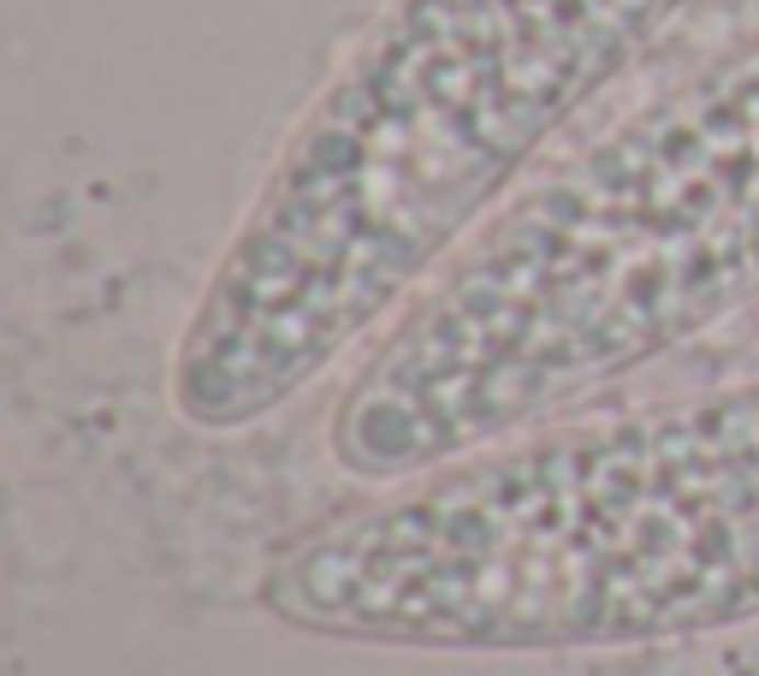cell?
Segmentation results:
<instances>
[{
    "label": "cell",
    "instance_id": "1",
    "mask_svg": "<svg viewBox=\"0 0 759 676\" xmlns=\"http://www.w3.org/2000/svg\"><path fill=\"white\" fill-rule=\"evenodd\" d=\"M700 0H386L285 137L167 369L184 428L309 392Z\"/></svg>",
    "mask_w": 759,
    "mask_h": 676
},
{
    "label": "cell",
    "instance_id": "2",
    "mask_svg": "<svg viewBox=\"0 0 759 676\" xmlns=\"http://www.w3.org/2000/svg\"><path fill=\"white\" fill-rule=\"evenodd\" d=\"M759 303V24L677 71L469 232L327 416L350 481L398 487L558 421Z\"/></svg>",
    "mask_w": 759,
    "mask_h": 676
},
{
    "label": "cell",
    "instance_id": "3",
    "mask_svg": "<svg viewBox=\"0 0 759 676\" xmlns=\"http://www.w3.org/2000/svg\"><path fill=\"white\" fill-rule=\"evenodd\" d=\"M285 629L593 653L759 617V380L546 421L380 487L261 570Z\"/></svg>",
    "mask_w": 759,
    "mask_h": 676
}]
</instances>
